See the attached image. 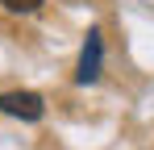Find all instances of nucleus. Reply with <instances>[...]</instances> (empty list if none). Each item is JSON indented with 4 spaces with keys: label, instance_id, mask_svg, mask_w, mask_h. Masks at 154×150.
Instances as JSON below:
<instances>
[{
    "label": "nucleus",
    "instance_id": "nucleus-2",
    "mask_svg": "<svg viewBox=\"0 0 154 150\" xmlns=\"http://www.w3.org/2000/svg\"><path fill=\"white\" fill-rule=\"evenodd\" d=\"M0 108L8 113V117H21V121H38L42 113H46V104L38 92H4L0 96Z\"/></svg>",
    "mask_w": 154,
    "mask_h": 150
},
{
    "label": "nucleus",
    "instance_id": "nucleus-1",
    "mask_svg": "<svg viewBox=\"0 0 154 150\" xmlns=\"http://www.w3.org/2000/svg\"><path fill=\"white\" fill-rule=\"evenodd\" d=\"M100 63H104V42H100V29H88V42H83V54H79L75 79H79V83H96V79H100Z\"/></svg>",
    "mask_w": 154,
    "mask_h": 150
},
{
    "label": "nucleus",
    "instance_id": "nucleus-3",
    "mask_svg": "<svg viewBox=\"0 0 154 150\" xmlns=\"http://www.w3.org/2000/svg\"><path fill=\"white\" fill-rule=\"evenodd\" d=\"M8 13H38L42 8V0H0Z\"/></svg>",
    "mask_w": 154,
    "mask_h": 150
}]
</instances>
